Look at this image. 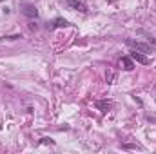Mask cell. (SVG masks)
Wrapping results in <instances>:
<instances>
[{
    "label": "cell",
    "instance_id": "6da1fadb",
    "mask_svg": "<svg viewBox=\"0 0 156 154\" xmlns=\"http://www.w3.org/2000/svg\"><path fill=\"white\" fill-rule=\"evenodd\" d=\"M125 43L131 47V49H135V51H140V53H152V49H151V46H147V43H143V42H138V40H132V38H127L125 40Z\"/></svg>",
    "mask_w": 156,
    "mask_h": 154
},
{
    "label": "cell",
    "instance_id": "7a4b0ae2",
    "mask_svg": "<svg viewBox=\"0 0 156 154\" xmlns=\"http://www.w3.org/2000/svg\"><path fill=\"white\" fill-rule=\"evenodd\" d=\"M22 13H24L26 16H29V18H36V16H38L36 7L31 6V4H22Z\"/></svg>",
    "mask_w": 156,
    "mask_h": 154
},
{
    "label": "cell",
    "instance_id": "3957f363",
    "mask_svg": "<svg viewBox=\"0 0 156 154\" xmlns=\"http://www.w3.org/2000/svg\"><path fill=\"white\" fill-rule=\"evenodd\" d=\"M131 58H132V60H136L138 63H143V65H149V63H151V60H149L143 53H140V51H138V53H136V51H135V53H131Z\"/></svg>",
    "mask_w": 156,
    "mask_h": 154
},
{
    "label": "cell",
    "instance_id": "277c9868",
    "mask_svg": "<svg viewBox=\"0 0 156 154\" xmlns=\"http://www.w3.org/2000/svg\"><path fill=\"white\" fill-rule=\"evenodd\" d=\"M67 4H69V7L78 9V11H82V13H85V11H87V6L82 2V0H67Z\"/></svg>",
    "mask_w": 156,
    "mask_h": 154
},
{
    "label": "cell",
    "instance_id": "5b68a950",
    "mask_svg": "<svg viewBox=\"0 0 156 154\" xmlns=\"http://www.w3.org/2000/svg\"><path fill=\"white\" fill-rule=\"evenodd\" d=\"M120 63L123 65V69H125V71H132V69H135V60H132L131 56H122Z\"/></svg>",
    "mask_w": 156,
    "mask_h": 154
},
{
    "label": "cell",
    "instance_id": "8992f818",
    "mask_svg": "<svg viewBox=\"0 0 156 154\" xmlns=\"http://www.w3.org/2000/svg\"><path fill=\"white\" fill-rule=\"evenodd\" d=\"M69 26V22L65 20V18H56L53 24H51V27H67Z\"/></svg>",
    "mask_w": 156,
    "mask_h": 154
},
{
    "label": "cell",
    "instance_id": "52a82bcc",
    "mask_svg": "<svg viewBox=\"0 0 156 154\" xmlns=\"http://www.w3.org/2000/svg\"><path fill=\"white\" fill-rule=\"evenodd\" d=\"M96 107L102 111H107V109H111V102H96Z\"/></svg>",
    "mask_w": 156,
    "mask_h": 154
},
{
    "label": "cell",
    "instance_id": "ba28073f",
    "mask_svg": "<svg viewBox=\"0 0 156 154\" xmlns=\"http://www.w3.org/2000/svg\"><path fill=\"white\" fill-rule=\"evenodd\" d=\"M113 80H115V73H107V83H113Z\"/></svg>",
    "mask_w": 156,
    "mask_h": 154
},
{
    "label": "cell",
    "instance_id": "9c48e42d",
    "mask_svg": "<svg viewBox=\"0 0 156 154\" xmlns=\"http://www.w3.org/2000/svg\"><path fill=\"white\" fill-rule=\"evenodd\" d=\"M42 143H53V140H51V138H44Z\"/></svg>",
    "mask_w": 156,
    "mask_h": 154
},
{
    "label": "cell",
    "instance_id": "30bf717a",
    "mask_svg": "<svg viewBox=\"0 0 156 154\" xmlns=\"http://www.w3.org/2000/svg\"><path fill=\"white\" fill-rule=\"evenodd\" d=\"M0 2H2V0H0Z\"/></svg>",
    "mask_w": 156,
    "mask_h": 154
}]
</instances>
